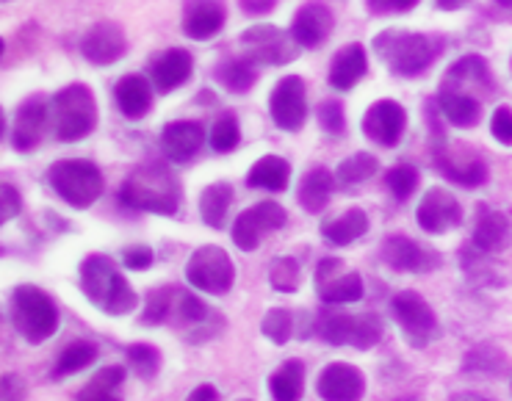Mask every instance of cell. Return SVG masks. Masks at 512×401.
Masks as SVG:
<instances>
[{
    "mask_svg": "<svg viewBox=\"0 0 512 401\" xmlns=\"http://www.w3.org/2000/svg\"><path fill=\"white\" fill-rule=\"evenodd\" d=\"M97 349L95 343L89 341H72L70 346H64L59 354V360H56V368H53V379H64L70 377V374H78V371H84L97 360Z\"/></svg>",
    "mask_w": 512,
    "mask_h": 401,
    "instance_id": "8d00e7d4",
    "label": "cell"
},
{
    "mask_svg": "<svg viewBox=\"0 0 512 401\" xmlns=\"http://www.w3.org/2000/svg\"><path fill=\"white\" fill-rule=\"evenodd\" d=\"M418 175L416 166L410 164H396L393 169L385 172V186L391 191L396 200H407V197H413V191L418 189Z\"/></svg>",
    "mask_w": 512,
    "mask_h": 401,
    "instance_id": "f6af8a7d",
    "label": "cell"
},
{
    "mask_svg": "<svg viewBox=\"0 0 512 401\" xmlns=\"http://www.w3.org/2000/svg\"><path fill=\"white\" fill-rule=\"evenodd\" d=\"M50 189L56 191L61 202H67L75 211H86L92 208L106 189L103 172L97 169L92 161L84 158H67V161H56L48 169Z\"/></svg>",
    "mask_w": 512,
    "mask_h": 401,
    "instance_id": "8992f818",
    "label": "cell"
},
{
    "mask_svg": "<svg viewBox=\"0 0 512 401\" xmlns=\"http://www.w3.org/2000/svg\"><path fill=\"white\" fill-rule=\"evenodd\" d=\"M316 294L324 305H355L363 299V277L346 269L344 260L324 258L316 266Z\"/></svg>",
    "mask_w": 512,
    "mask_h": 401,
    "instance_id": "8fae6325",
    "label": "cell"
},
{
    "mask_svg": "<svg viewBox=\"0 0 512 401\" xmlns=\"http://www.w3.org/2000/svg\"><path fill=\"white\" fill-rule=\"evenodd\" d=\"M261 332L263 338H269L277 346H283V343L291 341V335H294V313L286 310V307H272L261 321Z\"/></svg>",
    "mask_w": 512,
    "mask_h": 401,
    "instance_id": "b9f144b4",
    "label": "cell"
},
{
    "mask_svg": "<svg viewBox=\"0 0 512 401\" xmlns=\"http://www.w3.org/2000/svg\"><path fill=\"white\" fill-rule=\"evenodd\" d=\"M78 280H81V291L86 299L106 316H128L139 307V294L122 277L114 258H108L103 252L86 255L81 260Z\"/></svg>",
    "mask_w": 512,
    "mask_h": 401,
    "instance_id": "6da1fadb",
    "label": "cell"
},
{
    "mask_svg": "<svg viewBox=\"0 0 512 401\" xmlns=\"http://www.w3.org/2000/svg\"><path fill=\"white\" fill-rule=\"evenodd\" d=\"M50 108L42 97H31L25 100L23 106L17 108L14 114V128H12V147L20 153H31L36 144L42 142L45 128H48Z\"/></svg>",
    "mask_w": 512,
    "mask_h": 401,
    "instance_id": "cb8c5ba5",
    "label": "cell"
},
{
    "mask_svg": "<svg viewBox=\"0 0 512 401\" xmlns=\"http://www.w3.org/2000/svg\"><path fill=\"white\" fill-rule=\"evenodd\" d=\"M239 6L247 17H263L277 6V0H239Z\"/></svg>",
    "mask_w": 512,
    "mask_h": 401,
    "instance_id": "f5cc1de1",
    "label": "cell"
},
{
    "mask_svg": "<svg viewBox=\"0 0 512 401\" xmlns=\"http://www.w3.org/2000/svg\"><path fill=\"white\" fill-rule=\"evenodd\" d=\"M319 338L330 346H352V349H374L382 338V324L371 313H335L324 310L316 319Z\"/></svg>",
    "mask_w": 512,
    "mask_h": 401,
    "instance_id": "52a82bcc",
    "label": "cell"
},
{
    "mask_svg": "<svg viewBox=\"0 0 512 401\" xmlns=\"http://www.w3.org/2000/svg\"><path fill=\"white\" fill-rule=\"evenodd\" d=\"M23 211V197L20 191L14 189L12 183H3L0 186V222H12Z\"/></svg>",
    "mask_w": 512,
    "mask_h": 401,
    "instance_id": "f907efd6",
    "label": "cell"
},
{
    "mask_svg": "<svg viewBox=\"0 0 512 401\" xmlns=\"http://www.w3.org/2000/svg\"><path fill=\"white\" fill-rule=\"evenodd\" d=\"M335 17L327 9V3L322 0H308L305 6H299L294 20H291V36L297 39L299 48L316 50L322 48L324 42L333 34Z\"/></svg>",
    "mask_w": 512,
    "mask_h": 401,
    "instance_id": "ac0fdd59",
    "label": "cell"
},
{
    "mask_svg": "<svg viewBox=\"0 0 512 401\" xmlns=\"http://www.w3.org/2000/svg\"><path fill=\"white\" fill-rule=\"evenodd\" d=\"M380 172V161L371 153H352L349 158H344L338 169H335V177L346 183V186H358V183H366L371 177Z\"/></svg>",
    "mask_w": 512,
    "mask_h": 401,
    "instance_id": "f35d334b",
    "label": "cell"
},
{
    "mask_svg": "<svg viewBox=\"0 0 512 401\" xmlns=\"http://www.w3.org/2000/svg\"><path fill=\"white\" fill-rule=\"evenodd\" d=\"M175 296H178L175 285H158V288H153L150 294L144 296L142 324H164V321L172 319Z\"/></svg>",
    "mask_w": 512,
    "mask_h": 401,
    "instance_id": "74e56055",
    "label": "cell"
},
{
    "mask_svg": "<svg viewBox=\"0 0 512 401\" xmlns=\"http://www.w3.org/2000/svg\"><path fill=\"white\" fill-rule=\"evenodd\" d=\"M435 166L441 169L443 177H449L457 186L465 189H477L482 183H488V164L471 153H457L454 147H435Z\"/></svg>",
    "mask_w": 512,
    "mask_h": 401,
    "instance_id": "603a6c76",
    "label": "cell"
},
{
    "mask_svg": "<svg viewBox=\"0 0 512 401\" xmlns=\"http://www.w3.org/2000/svg\"><path fill=\"white\" fill-rule=\"evenodd\" d=\"M291 183V164L280 155H263L261 161H255L247 172V186L250 189H263L280 194Z\"/></svg>",
    "mask_w": 512,
    "mask_h": 401,
    "instance_id": "1f68e13d",
    "label": "cell"
},
{
    "mask_svg": "<svg viewBox=\"0 0 512 401\" xmlns=\"http://www.w3.org/2000/svg\"><path fill=\"white\" fill-rule=\"evenodd\" d=\"M81 53L95 67H111L128 53V36L114 20H97L81 39Z\"/></svg>",
    "mask_w": 512,
    "mask_h": 401,
    "instance_id": "2e32d148",
    "label": "cell"
},
{
    "mask_svg": "<svg viewBox=\"0 0 512 401\" xmlns=\"http://www.w3.org/2000/svg\"><path fill=\"white\" fill-rule=\"evenodd\" d=\"M380 255L388 263V269L402 274H427L441 266V255L435 249L421 247L418 241L407 236L385 238Z\"/></svg>",
    "mask_w": 512,
    "mask_h": 401,
    "instance_id": "9a60e30c",
    "label": "cell"
},
{
    "mask_svg": "<svg viewBox=\"0 0 512 401\" xmlns=\"http://www.w3.org/2000/svg\"><path fill=\"white\" fill-rule=\"evenodd\" d=\"M225 0H183V34L194 42H205L225 28Z\"/></svg>",
    "mask_w": 512,
    "mask_h": 401,
    "instance_id": "7402d4cb",
    "label": "cell"
},
{
    "mask_svg": "<svg viewBox=\"0 0 512 401\" xmlns=\"http://www.w3.org/2000/svg\"><path fill=\"white\" fill-rule=\"evenodd\" d=\"M416 222L429 236H443L463 225V205L457 202V197H452V191L435 186L418 202Z\"/></svg>",
    "mask_w": 512,
    "mask_h": 401,
    "instance_id": "5bb4252c",
    "label": "cell"
},
{
    "mask_svg": "<svg viewBox=\"0 0 512 401\" xmlns=\"http://www.w3.org/2000/svg\"><path fill=\"white\" fill-rule=\"evenodd\" d=\"M366 233H369V213L363 208H346L344 213H338L322 225L324 241L333 247H349Z\"/></svg>",
    "mask_w": 512,
    "mask_h": 401,
    "instance_id": "f1b7e54d",
    "label": "cell"
},
{
    "mask_svg": "<svg viewBox=\"0 0 512 401\" xmlns=\"http://www.w3.org/2000/svg\"><path fill=\"white\" fill-rule=\"evenodd\" d=\"M125 368L122 366H106L97 371L95 377L86 382L81 393L75 396L78 401H114L120 399L117 393H120L122 382H125Z\"/></svg>",
    "mask_w": 512,
    "mask_h": 401,
    "instance_id": "d590c367",
    "label": "cell"
},
{
    "mask_svg": "<svg viewBox=\"0 0 512 401\" xmlns=\"http://www.w3.org/2000/svg\"><path fill=\"white\" fill-rule=\"evenodd\" d=\"M435 103L441 108V117L454 128H474L482 119V100L454 89H438Z\"/></svg>",
    "mask_w": 512,
    "mask_h": 401,
    "instance_id": "83f0119b",
    "label": "cell"
},
{
    "mask_svg": "<svg viewBox=\"0 0 512 401\" xmlns=\"http://www.w3.org/2000/svg\"><path fill=\"white\" fill-rule=\"evenodd\" d=\"M490 133L493 139L504 147H512V108L499 106L493 111V119H490Z\"/></svg>",
    "mask_w": 512,
    "mask_h": 401,
    "instance_id": "681fc988",
    "label": "cell"
},
{
    "mask_svg": "<svg viewBox=\"0 0 512 401\" xmlns=\"http://www.w3.org/2000/svg\"><path fill=\"white\" fill-rule=\"evenodd\" d=\"M288 213L280 202L274 200H263L258 205H252L247 211L241 213L239 219L233 222V244L241 249V252H252V249L261 247V238L266 233H274L280 227L286 225Z\"/></svg>",
    "mask_w": 512,
    "mask_h": 401,
    "instance_id": "7c38bea8",
    "label": "cell"
},
{
    "mask_svg": "<svg viewBox=\"0 0 512 401\" xmlns=\"http://www.w3.org/2000/svg\"><path fill=\"white\" fill-rule=\"evenodd\" d=\"M316 393L324 401H358L366 393V379L352 363H330L316 379Z\"/></svg>",
    "mask_w": 512,
    "mask_h": 401,
    "instance_id": "44dd1931",
    "label": "cell"
},
{
    "mask_svg": "<svg viewBox=\"0 0 512 401\" xmlns=\"http://www.w3.org/2000/svg\"><path fill=\"white\" fill-rule=\"evenodd\" d=\"M186 280L208 296H225L236 283V266L225 249L208 244L191 252L186 263Z\"/></svg>",
    "mask_w": 512,
    "mask_h": 401,
    "instance_id": "ba28073f",
    "label": "cell"
},
{
    "mask_svg": "<svg viewBox=\"0 0 512 401\" xmlns=\"http://www.w3.org/2000/svg\"><path fill=\"white\" fill-rule=\"evenodd\" d=\"M441 89H454V92H465V95L485 100V97L493 95V75H490L488 61L477 56V53L454 61L443 75Z\"/></svg>",
    "mask_w": 512,
    "mask_h": 401,
    "instance_id": "d6986e66",
    "label": "cell"
},
{
    "mask_svg": "<svg viewBox=\"0 0 512 401\" xmlns=\"http://www.w3.org/2000/svg\"><path fill=\"white\" fill-rule=\"evenodd\" d=\"M114 100L128 119H142L153 108V86L144 75H125L114 86Z\"/></svg>",
    "mask_w": 512,
    "mask_h": 401,
    "instance_id": "4316f807",
    "label": "cell"
},
{
    "mask_svg": "<svg viewBox=\"0 0 512 401\" xmlns=\"http://www.w3.org/2000/svg\"><path fill=\"white\" fill-rule=\"evenodd\" d=\"M191 72H194V59L191 53L180 48L167 50L164 56H158L153 61V70H150V78H153V86L161 92V95H172L175 89H180L183 83H189Z\"/></svg>",
    "mask_w": 512,
    "mask_h": 401,
    "instance_id": "d4e9b609",
    "label": "cell"
},
{
    "mask_svg": "<svg viewBox=\"0 0 512 401\" xmlns=\"http://www.w3.org/2000/svg\"><path fill=\"white\" fill-rule=\"evenodd\" d=\"M175 313H178V319L183 324H189V327H203L205 321H211V310L205 305L203 299H197L189 291H180L175 296Z\"/></svg>",
    "mask_w": 512,
    "mask_h": 401,
    "instance_id": "bcb514c9",
    "label": "cell"
},
{
    "mask_svg": "<svg viewBox=\"0 0 512 401\" xmlns=\"http://www.w3.org/2000/svg\"><path fill=\"white\" fill-rule=\"evenodd\" d=\"M208 133L194 119H175L161 130V153L172 164H189L194 155L203 150Z\"/></svg>",
    "mask_w": 512,
    "mask_h": 401,
    "instance_id": "ffe728a7",
    "label": "cell"
},
{
    "mask_svg": "<svg viewBox=\"0 0 512 401\" xmlns=\"http://www.w3.org/2000/svg\"><path fill=\"white\" fill-rule=\"evenodd\" d=\"M421 0H366L371 14L385 17V14H407L416 9Z\"/></svg>",
    "mask_w": 512,
    "mask_h": 401,
    "instance_id": "816d5d0a",
    "label": "cell"
},
{
    "mask_svg": "<svg viewBox=\"0 0 512 401\" xmlns=\"http://www.w3.org/2000/svg\"><path fill=\"white\" fill-rule=\"evenodd\" d=\"M468 3H471V0H435V6H438L441 12H460Z\"/></svg>",
    "mask_w": 512,
    "mask_h": 401,
    "instance_id": "9f6ffc18",
    "label": "cell"
},
{
    "mask_svg": "<svg viewBox=\"0 0 512 401\" xmlns=\"http://www.w3.org/2000/svg\"><path fill=\"white\" fill-rule=\"evenodd\" d=\"M214 78L230 95H247L252 86L258 83V70H255V61L241 56V59L219 61V67L214 70Z\"/></svg>",
    "mask_w": 512,
    "mask_h": 401,
    "instance_id": "d6a6232c",
    "label": "cell"
},
{
    "mask_svg": "<svg viewBox=\"0 0 512 401\" xmlns=\"http://www.w3.org/2000/svg\"><path fill=\"white\" fill-rule=\"evenodd\" d=\"M391 310L396 324L402 327L405 341L410 343L413 349H424V346H429V343L441 335V324H438L435 310H432L427 299L421 294H416V291H399V294L391 299Z\"/></svg>",
    "mask_w": 512,
    "mask_h": 401,
    "instance_id": "9c48e42d",
    "label": "cell"
},
{
    "mask_svg": "<svg viewBox=\"0 0 512 401\" xmlns=\"http://www.w3.org/2000/svg\"><path fill=\"white\" fill-rule=\"evenodd\" d=\"M407 128V111L396 100H377L363 117V133L380 147H396Z\"/></svg>",
    "mask_w": 512,
    "mask_h": 401,
    "instance_id": "e0dca14e",
    "label": "cell"
},
{
    "mask_svg": "<svg viewBox=\"0 0 512 401\" xmlns=\"http://www.w3.org/2000/svg\"><path fill=\"white\" fill-rule=\"evenodd\" d=\"M208 142L214 147L216 153H230V150H236L241 142V125L236 114H222V117L216 119L214 128L208 133Z\"/></svg>",
    "mask_w": 512,
    "mask_h": 401,
    "instance_id": "7bdbcfd3",
    "label": "cell"
},
{
    "mask_svg": "<svg viewBox=\"0 0 512 401\" xmlns=\"http://www.w3.org/2000/svg\"><path fill=\"white\" fill-rule=\"evenodd\" d=\"M50 125L59 142H81L97 128V100L86 83H70L50 103Z\"/></svg>",
    "mask_w": 512,
    "mask_h": 401,
    "instance_id": "277c9868",
    "label": "cell"
},
{
    "mask_svg": "<svg viewBox=\"0 0 512 401\" xmlns=\"http://www.w3.org/2000/svg\"><path fill=\"white\" fill-rule=\"evenodd\" d=\"M269 114L274 125L286 133H297L308 119V89L299 75H286L274 83L269 95Z\"/></svg>",
    "mask_w": 512,
    "mask_h": 401,
    "instance_id": "4fadbf2b",
    "label": "cell"
},
{
    "mask_svg": "<svg viewBox=\"0 0 512 401\" xmlns=\"http://www.w3.org/2000/svg\"><path fill=\"white\" fill-rule=\"evenodd\" d=\"M59 307L39 285H17L12 291V324L28 343H45L59 332Z\"/></svg>",
    "mask_w": 512,
    "mask_h": 401,
    "instance_id": "5b68a950",
    "label": "cell"
},
{
    "mask_svg": "<svg viewBox=\"0 0 512 401\" xmlns=\"http://www.w3.org/2000/svg\"><path fill=\"white\" fill-rule=\"evenodd\" d=\"M120 200L131 211L172 216V213H178L180 205V180L161 161H147L125 177Z\"/></svg>",
    "mask_w": 512,
    "mask_h": 401,
    "instance_id": "7a4b0ae2",
    "label": "cell"
},
{
    "mask_svg": "<svg viewBox=\"0 0 512 401\" xmlns=\"http://www.w3.org/2000/svg\"><path fill=\"white\" fill-rule=\"evenodd\" d=\"M191 401H216L219 399V390L214 388V385H200V388H194L191 390V396H189Z\"/></svg>",
    "mask_w": 512,
    "mask_h": 401,
    "instance_id": "db71d44e",
    "label": "cell"
},
{
    "mask_svg": "<svg viewBox=\"0 0 512 401\" xmlns=\"http://www.w3.org/2000/svg\"><path fill=\"white\" fill-rule=\"evenodd\" d=\"M319 125H322L324 133H330V136H344L346 130V114H344V103H338V100H324L322 106H319Z\"/></svg>",
    "mask_w": 512,
    "mask_h": 401,
    "instance_id": "7dc6e473",
    "label": "cell"
},
{
    "mask_svg": "<svg viewBox=\"0 0 512 401\" xmlns=\"http://www.w3.org/2000/svg\"><path fill=\"white\" fill-rule=\"evenodd\" d=\"M239 42L244 56L255 64H263V67H283L288 61L297 59L299 53L297 39L291 36V31H283V28L269 23L247 28L239 36Z\"/></svg>",
    "mask_w": 512,
    "mask_h": 401,
    "instance_id": "30bf717a",
    "label": "cell"
},
{
    "mask_svg": "<svg viewBox=\"0 0 512 401\" xmlns=\"http://www.w3.org/2000/svg\"><path fill=\"white\" fill-rule=\"evenodd\" d=\"M6 3H9V0H6Z\"/></svg>",
    "mask_w": 512,
    "mask_h": 401,
    "instance_id": "680465c9",
    "label": "cell"
},
{
    "mask_svg": "<svg viewBox=\"0 0 512 401\" xmlns=\"http://www.w3.org/2000/svg\"><path fill=\"white\" fill-rule=\"evenodd\" d=\"M125 354H128V363H131L133 371L144 379H153L161 368V352L153 343H131Z\"/></svg>",
    "mask_w": 512,
    "mask_h": 401,
    "instance_id": "ee69618b",
    "label": "cell"
},
{
    "mask_svg": "<svg viewBox=\"0 0 512 401\" xmlns=\"http://www.w3.org/2000/svg\"><path fill=\"white\" fill-rule=\"evenodd\" d=\"M230 202H233V186L225 180H216L200 197V216L211 230H222L227 222V211H230Z\"/></svg>",
    "mask_w": 512,
    "mask_h": 401,
    "instance_id": "e575fe53",
    "label": "cell"
},
{
    "mask_svg": "<svg viewBox=\"0 0 512 401\" xmlns=\"http://www.w3.org/2000/svg\"><path fill=\"white\" fill-rule=\"evenodd\" d=\"M269 393L277 401H299L305 393V363L302 360H286L274 368L269 377Z\"/></svg>",
    "mask_w": 512,
    "mask_h": 401,
    "instance_id": "836d02e7",
    "label": "cell"
},
{
    "mask_svg": "<svg viewBox=\"0 0 512 401\" xmlns=\"http://www.w3.org/2000/svg\"><path fill=\"white\" fill-rule=\"evenodd\" d=\"M499 6H504V9H512V0H496Z\"/></svg>",
    "mask_w": 512,
    "mask_h": 401,
    "instance_id": "6f0895ef",
    "label": "cell"
},
{
    "mask_svg": "<svg viewBox=\"0 0 512 401\" xmlns=\"http://www.w3.org/2000/svg\"><path fill=\"white\" fill-rule=\"evenodd\" d=\"M269 283L277 294H297L302 283V266L291 255H280L269 263Z\"/></svg>",
    "mask_w": 512,
    "mask_h": 401,
    "instance_id": "ab89813d",
    "label": "cell"
},
{
    "mask_svg": "<svg viewBox=\"0 0 512 401\" xmlns=\"http://www.w3.org/2000/svg\"><path fill=\"white\" fill-rule=\"evenodd\" d=\"M23 390L14 388V374H3V399H20Z\"/></svg>",
    "mask_w": 512,
    "mask_h": 401,
    "instance_id": "11a10c76",
    "label": "cell"
},
{
    "mask_svg": "<svg viewBox=\"0 0 512 401\" xmlns=\"http://www.w3.org/2000/svg\"><path fill=\"white\" fill-rule=\"evenodd\" d=\"M155 252L153 247H147V244H133V247L122 249V263L131 269V272H147L150 266H153Z\"/></svg>",
    "mask_w": 512,
    "mask_h": 401,
    "instance_id": "c3c4849f",
    "label": "cell"
},
{
    "mask_svg": "<svg viewBox=\"0 0 512 401\" xmlns=\"http://www.w3.org/2000/svg\"><path fill=\"white\" fill-rule=\"evenodd\" d=\"M443 50H446V42L441 36L418 34V31L388 28L374 36V53L388 64L393 75H402V78H416L421 72H427L441 59Z\"/></svg>",
    "mask_w": 512,
    "mask_h": 401,
    "instance_id": "3957f363",
    "label": "cell"
},
{
    "mask_svg": "<svg viewBox=\"0 0 512 401\" xmlns=\"http://www.w3.org/2000/svg\"><path fill=\"white\" fill-rule=\"evenodd\" d=\"M507 241H510V222H507V216L501 211L482 208L477 227H474V236H471V244L479 252H485V255H496V252L507 247Z\"/></svg>",
    "mask_w": 512,
    "mask_h": 401,
    "instance_id": "4dcf8cb0",
    "label": "cell"
},
{
    "mask_svg": "<svg viewBox=\"0 0 512 401\" xmlns=\"http://www.w3.org/2000/svg\"><path fill=\"white\" fill-rule=\"evenodd\" d=\"M369 72V56H366V50L360 42H352V45H346L335 53L333 64H330V86L338 89V92H349V89H355L358 81Z\"/></svg>",
    "mask_w": 512,
    "mask_h": 401,
    "instance_id": "484cf974",
    "label": "cell"
},
{
    "mask_svg": "<svg viewBox=\"0 0 512 401\" xmlns=\"http://www.w3.org/2000/svg\"><path fill=\"white\" fill-rule=\"evenodd\" d=\"M333 189H335L333 172H330L327 166H313L308 175L302 177V183H299L297 200L305 211L313 213V216H319V213L327 208L330 197H333Z\"/></svg>",
    "mask_w": 512,
    "mask_h": 401,
    "instance_id": "f546056e",
    "label": "cell"
},
{
    "mask_svg": "<svg viewBox=\"0 0 512 401\" xmlns=\"http://www.w3.org/2000/svg\"><path fill=\"white\" fill-rule=\"evenodd\" d=\"M501 368H504V352L496 349V346L482 343V346H474L471 352L465 354V374H496Z\"/></svg>",
    "mask_w": 512,
    "mask_h": 401,
    "instance_id": "60d3db41",
    "label": "cell"
}]
</instances>
